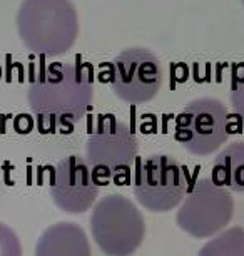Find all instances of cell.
<instances>
[{"label":"cell","mask_w":244,"mask_h":256,"mask_svg":"<svg viewBox=\"0 0 244 256\" xmlns=\"http://www.w3.org/2000/svg\"><path fill=\"white\" fill-rule=\"evenodd\" d=\"M30 104L37 116L52 122L70 124L85 114L92 99L90 79L80 69L52 66L30 79Z\"/></svg>","instance_id":"6da1fadb"},{"label":"cell","mask_w":244,"mask_h":256,"mask_svg":"<svg viewBox=\"0 0 244 256\" xmlns=\"http://www.w3.org/2000/svg\"><path fill=\"white\" fill-rule=\"evenodd\" d=\"M234 200L213 178L201 176L179 204L176 223L193 238H213L231 223Z\"/></svg>","instance_id":"3957f363"},{"label":"cell","mask_w":244,"mask_h":256,"mask_svg":"<svg viewBox=\"0 0 244 256\" xmlns=\"http://www.w3.org/2000/svg\"><path fill=\"white\" fill-rule=\"evenodd\" d=\"M90 234L107 256H131L146 236V221L139 208L119 192L106 194L90 212Z\"/></svg>","instance_id":"7a4b0ae2"},{"label":"cell","mask_w":244,"mask_h":256,"mask_svg":"<svg viewBox=\"0 0 244 256\" xmlns=\"http://www.w3.org/2000/svg\"><path fill=\"white\" fill-rule=\"evenodd\" d=\"M35 256H92L85 231L72 221H59L40 234Z\"/></svg>","instance_id":"9c48e42d"},{"label":"cell","mask_w":244,"mask_h":256,"mask_svg":"<svg viewBox=\"0 0 244 256\" xmlns=\"http://www.w3.org/2000/svg\"><path fill=\"white\" fill-rule=\"evenodd\" d=\"M198 256H244V230L233 226L213 236Z\"/></svg>","instance_id":"8fae6325"},{"label":"cell","mask_w":244,"mask_h":256,"mask_svg":"<svg viewBox=\"0 0 244 256\" xmlns=\"http://www.w3.org/2000/svg\"><path fill=\"white\" fill-rule=\"evenodd\" d=\"M231 99L234 108H236L238 118H241L244 122V77H236L234 79Z\"/></svg>","instance_id":"4fadbf2b"},{"label":"cell","mask_w":244,"mask_h":256,"mask_svg":"<svg viewBox=\"0 0 244 256\" xmlns=\"http://www.w3.org/2000/svg\"><path fill=\"white\" fill-rule=\"evenodd\" d=\"M99 182L87 161L67 156L55 164L50 176V196L57 208L69 214H80L95 202Z\"/></svg>","instance_id":"ba28073f"},{"label":"cell","mask_w":244,"mask_h":256,"mask_svg":"<svg viewBox=\"0 0 244 256\" xmlns=\"http://www.w3.org/2000/svg\"><path fill=\"white\" fill-rule=\"evenodd\" d=\"M0 256H22V244L10 226L0 221Z\"/></svg>","instance_id":"7c38bea8"},{"label":"cell","mask_w":244,"mask_h":256,"mask_svg":"<svg viewBox=\"0 0 244 256\" xmlns=\"http://www.w3.org/2000/svg\"><path fill=\"white\" fill-rule=\"evenodd\" d=\"M111 84L116 96L126 102H147L161 89V62L149 50H124L111 64Z\"/></svg>","instance_id":"52a82bcc"},{"label":"cell","mask_w":244,"mask_h":256,"mask_svg":"<svg viewBox=\"0 0 244 256\" xmlns=\"http://www.w3.org/2000/svg\"><path fill=\"white\" fill-rule=\"evenodd\" d=\"M189 191L186 168L166 154H152L139 162L134 178V196L152 212L178 208Z\"/></svg>","instance_id":"277c9868"},{"label":"cell","mask_w":244,"mask_h":256,"mask_svg":"<svg viewBox=\"0 0 244 256\" xmlns=\"http://www.w3.org/2000/svg\"><path fill=\"white\" fill-rule=\"evenodd\" d=\"M137 149L132 129L114 116H104L89 134L85 161L94 174L102 180L121 178L132 169Z\"/></svg>","instance_id":"5b68a950"},{"label":"cell","mask_w":244,"mask_h":256,"mask_svg":"<svg viewBox=\"0 0 244 256\" xmlns=\"http://www.w3.org/2000/svg\"><path fill=\"white\" fill-rule=\"evenodd\" d=\"M226 106L204 98L189 102L176 119V139L196 156L216 152L229 138Z\"/></svg>","instance_id":"8992f818"},{"label":"cell","mask_w":244,"mask_h":256,"mask_svg":"<svg viewBox=\"0 0 244 256\" xmlns=\"http://www.w3.org/2000/svg\"><path fill=\"white\" fill-rule=\"evenodd\" d=\"M213 180L228 191L244 192V141L219 151L213 162Z\"/></svg>","instance_id":"30bf717a"}]
</instances>
